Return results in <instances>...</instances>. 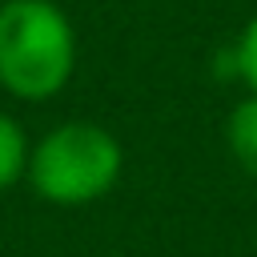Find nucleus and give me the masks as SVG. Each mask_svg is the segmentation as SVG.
Returning <instances> with one entry per match:
<instances>
[{"label": "nucleus", "mask_w": 257, "mask_h": 257, "mask_svg": "<svg viewBox=\"0 0 257 257\" xmlns=\"http://www.w3.org/2000/svg\"><path fill=\"white\" fill-rule=\"evenodd\" d=\"M0 4H4V0H0Z\"/></svg>", "instance_id": "6"}, {"label": "nucleus", "mask_w": 257, "mask_h": 257, "mask_svg": "<svg viewBox=\"0 0 257 257\" xmlns=\"http://www.w3.org/2000/svg\"><path fill=\"white\" fill-rule=\"evenodd\" d=\"M76 72V28L56 0L0 4V88L40 104Z\"/></svg>", "instance_id": "1"}, {"label": "nucleus", "mask_w": 257, "mask_h": 257, "mask_svg": "<svg viewBox=\"0 0 257 257\" xmlns=\"http://www.w3.org/2000/svg\"><path fill=\"white\" fill-rule=\"evenodd\" d=\"M124 169L120 141L96 120H64L28 149L24 181L32 193L60 209H80L112 193Z\"/></svg>", "instance_id": "2"}, {"label": "nucleus", "mask_w": 257, "mask_h": 257, "mask_svg": "<svg viewBox=\"0 0 257 257\" xmlns=\"http://www.w3.org/2000/svg\"><path fill=\"white\" fill-rule=\"evenodd\" d=\"M225 141H229L233 161L249 177H257V92L233 104V112L225 120Z\"/></svg>", "instance_id": "3"}, {"label": "nucleus", "mask_w": 257, "mask_h": 257, "mask_svg": "<svg viewBox=\"0 0 257 257\" xmlns=\"http://www.w3.org/2000/svg\"><path fill=\"white\" fill-rule=\"evenodd\" d=\"M229 72L233 76H241L253 92H257V16H249V24L241 28V36H237V48L229 52Z\"/></svg>", "instance_id": "5"}, {"label": "nucleus", "mask_w": 257, "mask_h": 257, "mask_svg": "<svg viewBox=\"0 0 257 257\" xmlns=\"http://www.w3.org/2000/svg\"><path fill=\"white\" fill-rule=\"evenodd\" d=\"M28 137H24V124L0 108V193H8L16 181H24L28 173Z\"/></svg>", "instance_id": "4"}]
</instances>
